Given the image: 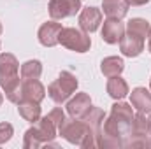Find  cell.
I'll list each match as a JSON object with an SVG mask.
<instances>
[{"instance_id":"6da1fadb","label":"cell","mask_w":151,"mask_h":149,"mask_svg":"<svg viewBox=\"0 0 151 149\" xmlns=\"http://www.w3.org/2000/svg\"><path fill=\"white\" fill-rule=\"evenodd\" d=\"M134 123V111L130 104L116 102L111 109V116L104 119L100 133L97 135V146L116 148L121 146V137L130 135Z\"/></svg>"},{"instance_id":"7a4b0ae2","label":"cell","mask_w":151,"mask_h":149,"mask_svg":"<svg viewBox=\"0 0 151 149\" xmlns=\"http://www.w3.org/2000/svg\"><path fill=\"white\" fill-rule=\"evenodd\" d=\"M18 60L11 53H2L0 54V86L5 91V97L18 104L21 100V81L18 74Z\"/></svg>"},{"instance_id":"3957f363","label":"cell","mask_w":151,"mask_h":149,"mask_svg":"<svg viewBox=\"0 0 151 149\" xmlns=\"http://www.w3.org/2000/svg\"><path fill=\"white\" fill-rule=\"evenodd\" d=\"M58 133L67 139L70 144L81 146V148H88V146H97V135L88 128V125L83 119H65L63 125L60 126Z\"/></svg>"},{"instance_id":"277c9868","label":"cell","mask_w":151,"mask_h":149,"mask_svg":"<svg viewBox=\"0 0 151 149\" xmlns=\"http://www.w3.org/2000/svg\"><path fill=\"white\" fill-rule=\"evenodd\" d=\"M56 132H58V126L51 121L49 116H44L34 128H30L25 133V148H39L46 144L55 146L53 139L56 137Z\"/></svg>"},{"instance_id":"5b68a950","label":"cell","mask_w":151,"mask_h":149,"mask_svg":"<svg viewBox=\"0 0 151 149\" xmlns=\"http://www.w3.org/2000/svg\"><path fill=\"white\" fill-rule=\"evenodd\" d=\"M77 88V77L69 70L60 72L58 79H55L49 88H47V95L55 104H63L70 98V95Z\"/></svg>"},{"instance_id":"8992f818","label":"cell","mask_w":151,"mask_h":149,"mask_svg":"<svg viewBox=\"0 0 151 149\" xmlns=\"http://www.w3.org/2000/svg\"><path fill=\"white\" fill-rule=\"evenodd\" d=\"M58 44H62L63 47H67L70 51H76V53H86V51H90L91 39L88 35V32H84V30L67 27V28L62 30Z\"/></svg>"},{"instance_id":"52a82bcc","label":"cell","mask_w":151,"mask_h":149,"mask_svg":"<svg viewBox=\"0 0 151 149\" xmlns=\"http://www.w3.org/2000/svg\"><path fill=\"white\" fill-rule=\"evenodd\" d=\"M81 9V0H51L49 2V16L53 19H65L76 16Z\"/></svg>"},{"instance_id":"ba28073f","label":"cell","mask_w":151,"mask_h":149,"mask_svg":"<svg viewBox=\"0 0 151 149\" xmlns=\"http://www.w3.org/2000/svg\"><path fill=\"white\" fill-rule=\"evenodd\" d=\"M62 30H63V27H62V23H56V21H46L40 28H39V42L42 44V46H46V47H53V46H56L58 44V40H60V34H62Z\"/></svg>"},{"instance_id":"9c48e42d","label":"cell","mask_w":151,"mask_h":149,"mask_svg":"<svg viewBox=\"0 0 151 149\" xmlns=\"http://www.w3.org/2000/svg\"><path fill=\"white\" fill-rule=\"evenodd\" d=\"M46 97V88L39 79H23L21 81V100H32V102H42ZM19 100V102H21Z\"/></svg>"},{"instance_id":"30bf717a","label":"cell","mask_w":151,"mask_h":149,"mask_svg":"<svg viewBox=\"0 0 151 149\" xmlns=\"http://www.w3.org/2000/svg\"><path fill=\"white\" fill-rule=\"evenodd\" d=\"M102 23V11L97 7H84L79 14V27L81 30L91 34L95 32Z\"/></svg>"},{"instance_id":"8fae6325","label":"cell","mask_w":151,"mask_h":149,"mask_svg":"<svg viewBox=\"0 0 151 149\" xmlns=\"http://www.w3.org/2000/svg\"><path fill=\"white\" fill-rule=\"evenodd\" d=\"M123 35H125V25L121 23V19L107 18L104 21V27H102V39H104V42L118 44Z\"/></svg>"},{"instance_id":"7c38bea8","label":"cell","mask_w":151,"mask_h":149,"mask_svg":"<svg viewBox=\"0 0 151 149\" xmlns=\"http://www.w3.org/2000/svg\"><path fill=\"white\" fill-rule=\"evenodd\" d=\"M119 51L128 56V58H134V56H139L142 51H144V39L137 37V35H132V34H125L121 40H119Z\"/></svg>"},{"instance_id":"4fadbf2b","label":"cell","mask_w":151,"mask_h":149,"mask_svg":"<svg viewBox=\"0 0 151 149\" xmlns=\"http://www.w3.org/2000/svg\"><path fill=\"white\" fill-rule=\"evenodd\" d=\"M90 107H91V98H90L88 93H77L67 104V111L70 114V117H76V119H81L90 111Z\"/></svg>"},{"instance_id":"5bb4252c","label":"cell","mask_w":151,"mask_h":149,"mask_svg":"<svg viewBox=\"0 0 151 149\" xmlns=\"http://www.w3.org/2000/svg\"><path fill=\"white\" fill-rule=\"evenodd\" d=\"M128 7H130L128 0H104L102 2L104 14L113 19H123L128 12Z\"/></svg>"},{"instance_id":"9a60e30c","label":"cell","mask_w":151,"mask_h":149,"mask_svg":"<svg viewBox=\"0 0 151 149\" xmlns=\"http://www.w3.org/2000/svg\"><path fill=\"white\" fill-rule=\"evenodd\" d=\"M132 107L139 112H151V91L146 88H135L132 93Z\"/></svg>"},{"instance_id":"2e32d148","label":"cell","mask_w":151,"mask_h":149,"mask_svg":"<svg viewBox=\"0 0 151 149\" xmlns=\"http://www.w3.org/2000/svg\"><path fill=\"white\" fill-rule=\"evenodd\" d=\"M86 125H88V128L95 133V135H99L100 133V128H102V123H104V119H106V114L102 109H99V107H90V111L86 112L83 117H81Z\"/></svg>"},{"instance_id":"e0dca14e","label":"cell","mask_w":151,"mask_h":149,"mask_svg":"<svg viewBox=\"0 0 151 149\" xmlns=\"http://www.w3.org/2000/svg\"><path fill=\"white\" fill-rule=\"evenodd\" d=\"M18 112L25 121L35 123L40 119V105L39 102H32V100H21L18 102Z\"/></svg>"},{"instance_id":"ac0fdd59","label":"cell","mask_w":151,"mask_h":149,"mask_svg":"<svg viewBox=\"0 0 151 149\" xmlns=\"http://www.w3.org/2000/svg\"><path fill=\"white\" fill-rule=\"evenodd\" d=\"M107 93L109 97H113L114 100H121L128 95V84L125 79H121L119 75H114V77H109L107 81Z\"/></svg>"},{"instance_id":"d6986e66","label":"cell","mask_w":151,"mask_h":149,"mask_svg":"<svg viewBox=\"0 0 151 149\" xmlns=\"http://www.w3.org/2000/svg\"><path fill=\"white\" fill-rule=\"evenodd\" d=\"M128 34H132V35H137V37L141 39H146L150 37L151 34V27L150 23L146 21V19H142V18H134V19H130L128 23H127V28H125Z\"/></svg>"},{"instance_id":"ffe728a7","label":"cell","mask_w":151,"mask_h":149,"mask_svg":"<svg viewBox=\"0 0 151 149\" xmlns=\"http://www.w3.org/2000/svg\"><path fill=\"white\" fill-rule=\"evenodd\" d=\"M125 69V63L121 58L118 56H107L102 60V65H100V70L106 77H114V75H119Z\"/></svg>"},{"instance_id":"44dd1931","label":"cell","mask_w":151,"mask_h":149,"mask_svg":"<svg viewBox=\"0 0 151 149\" xmlns=\"http://www.w3.org/2000/svg\"><path fill=\"white\" fill-rule=\"evenodd\" d=\"M42 74V63L39 60H28L21 65V79H39Z\"/></svg>"},{"instance_id":"7402d4cb","label":"cell","mask_w":151,"mask_h":149,"mask_svg":"<svg viewBox=\"0 0 151 149\" xmlns=\"http://www.w3.org/2000/svg\"><path fill=\"white\" fill-rule=\"evenodd\" d=\"M12 125H9V123H0V144H5L9 139H11V135H12Z\"/></svg>"},{"instance_id":"603a6c76","label":"cell","mask_w":151,"mask_h":149,"mask_svg":"<svg viewBox=\"0 0 151 149\" xmlns=\"http://www.w3.org/2000/svg\"><path fill=\"white\" fill-rule=\"evenodd\" d=\"M49 117H51V121L58 126V130H60V126L63 125V121H65V114H63V111L60 109V107H56V109H53V111L47 114Z\"/></svg>"},{"instance_id":"cb8c5ba5","label":"cell","mask_w":151,"mask_h":149,"mask_svg":"<svg viewBox=\"0 0 151 149\" xmlns=\"http://www.w3.org/2000/svg\"><path fill=\"white\" fill-rule=\"evenodd\" d=\"M132 5H144V4H148L150 0H128Z\"/></svg>"},{"instance_id":"d4e9b609","label":"cell","mask_w":151,"mask_h":149,"mask_svg":"<svg viewBox=\"0 0 151 149\" xmlns=\"http://www.w3.org/2000/svg\"><path fill=\"white\" fill-rule=\"evenodd\" d=\"M148 117H150V139H151V112H148Z\"/></svg>"},{"instance_id":"484cf974","label":"cell","mask_w":151,"mask_h":149,"mask_svg":"<svg viewBox=\"0 0 151 149\" xmlns=\"http://www.w3.org/2000/svg\"><path fill=\"white\" fill-rule=\"evenodd\" d=\"M0 35H2V23H0ZM0 47H2V42H0Z\"/></svg>"},{"instance_id":"4316f807","label":"cell","mask_w":151,"mask_h":149,"mask_svg":"<svg viewBox=\"0 0 151 149\" xmlns=\"http://www.w3.org/2000/svg\"><path fill=\"white\" fill-rule=\"evenodd\" d=\"M150 53H151V34H150Z\"/></svg>"},{"instance_id":"83f0119b","label":"cell","mask_w":151,"mask_h":149,"mask_svg":"<svg viewBox=\"0 0 151 149\" xmlns=\"http://www.w3.org/2000/svg\"><path fill=\"white\" fill-rule=\"evenodd\" d=\"M2 100H4V97H2V93H0V105H2Z\"/></svg>"},{"instance_id":"f1b7e54d","label":"cell","mask_w":151,"mask_h":149,"mask_svg":"<svg viewBox=\"0 0 151 149\" xmlns=\"http://www.w3.org/2000/svg\"><path fill=\"white\" fill-rule=\"evenodd\" d=\"M150 88H151V82H150Z\"/></svg>"}]
</instances>
